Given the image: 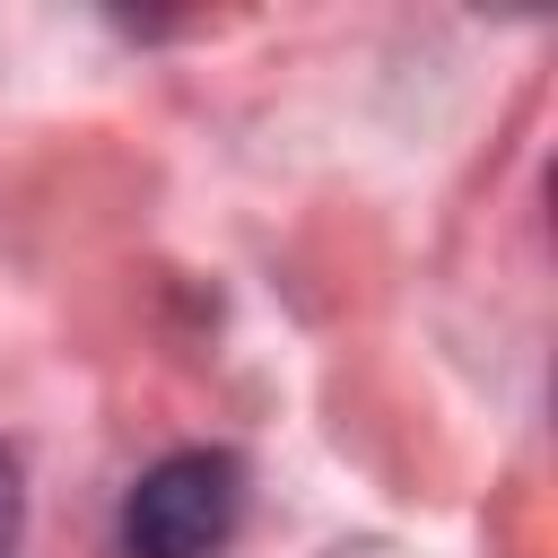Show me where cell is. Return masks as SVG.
<instances>
[{
    "label": "cell",
    "mask_w": 558,
    "mask_h": 558,
    "mask_svg": "<svg viewBox=\"0 0 558 558\" xmlns=\"http://www.w3.org/2000/svg\"><path fill=\"white\" fill-rule=\"evenodd\" d=\"M244 514V462L235 453H166L122 497V549L131 558H209Z\"/></svg>",
    "instance_id": "6da1fadb"
},
{
    "label": "cell",
    "mask_w": 558,
    "mask_h": 558,
    "mask_svg": "<svg viewBox=\"0 0 558 558\" xmlns=\"http://www.w3.org/2000/svg\"><path fill=\"white\" fill-rule=\"evenodd\" d=\"M9 541H17V462L0 453V558H9Z\"/></svg>",
    "instance_id": "7a4b0ae2"
}]
</instances>
